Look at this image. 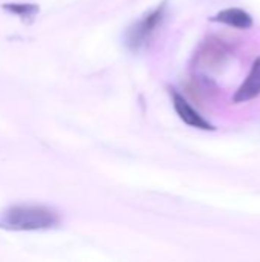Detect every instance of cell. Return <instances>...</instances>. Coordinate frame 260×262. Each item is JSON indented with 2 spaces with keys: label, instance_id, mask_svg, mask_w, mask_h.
Instances as JSON below:
<instances>
[{
  "label": "cell",
  "instance_id": "7",
  "mask_svg": "<svg viewBox=\"0 0 260 262\" xmlns=\"http://www.w3.org/2000/svg\"><path fill=\"white\" fill-rule=\"evenodd\" d=\"M6 9L8 11H11V12H15V14H18V15H26V17H29L34 11H35V6H32V5H14V6H6Z\"/></svg>",
  "mask_w": 260,
  "mask_h": 262
},
{
  "label": "cell",
  "instance_id": "3",
  "mask_svg": "<svg viewBox=\"0 0 260 262\" xmlns=\"http://www.w3.org/2000/svg\"><path fill=\"white\" fill-rule=\"evenodd\" d=\"M228 54H230V46L224 40L213 37L202 45V49L198 54V61L202 68L215 69L225 63Z\"/></svg>",
  "mask_w": 260,
  "mask_h": 262
},
{
  "label": "cell",
  "instance_id": "4",
  "mask_svg": "<svg viewBox=\"0 0 260 262\" xmlns=\"http://www.w3.org/2000/svg\"><path fill=\"white\" fill-rule=\"evenodd\" d=\"M173 106H175V111L176 114L179 115V118L192 126V127H196V129H201V130H215V126L211 123H208L181 94L178 92H173Z\"/></svg>",
  "mask_w": 260,
  "mask_h": 262
},
{
  "label": "cell",
  "instance_id": "6",
  "mask_svg": "<svg viewBox=\"0 0 260 262\" xmlns=\"http://www.w3.org/2000/svg\"><path fill=\"white\" fill-rule=\"evenodd\" d=\"M213 21L236 28V29H250L253 26V17L242 8H227L219 11L215 17H211Z\"/></svg>",
  "mask_w": 260,
  "mask_h": 262
},
{
  "label": "cell",
  "instance_id": "1",
  "mask_svg": "<svg viewBox=\"0 0 260 262\" xmlns=\"http://www.w3.org/2000/svg\"><path fill=\"white\" fill-rule=\"evenodd\" d=\"M58 223V213L43 206H15L0 215V227L17 232L46 230Z\"/></svg>",
  "mask_w": 260,
  "mask_h": 262
},
{
  "label": "cell",
  "instance_id": "2",
  "mask_svg": "<svg viewBox=\"0 0 260 262\" xmlns=\"http://www.w3.org/2000/svg\"><path fill=\"white\" fill-rule=\"evenodd\" d=\"M166 14V3H162L159 8H156L153 12L147 14L143 20H139L130 31H129V45L132 49H139L144 46L153 35V32L161 25Z\"/></svg>",
  "mask_w": 260,
  "mask_h": 262
},
{
  "label": "cell",
  "instance_id": "5",
  "mask_svg": "<svg viewBox=\"0 0 260 262\" xmlns=\"http://www.w3.org/2000/svg\"><path fill=\"white\" fill-rule=\"evenodd\" d=\"M257 97H260V55L253 61L245 81L234 92L233 103L241 104V103L256 100Z\"/></svg>",
  "mask_w": 260,
  "mask_h": 262
}]
</instances>
